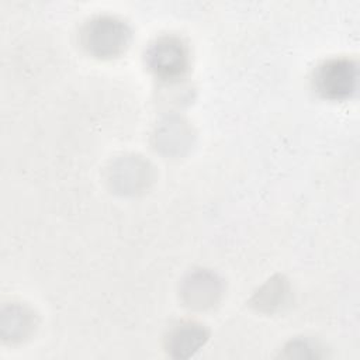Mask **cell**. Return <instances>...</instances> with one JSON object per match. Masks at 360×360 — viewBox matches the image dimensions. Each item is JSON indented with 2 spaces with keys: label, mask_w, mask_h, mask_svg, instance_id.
<instances>
[{
  "label": "cell",
  "mask_w": 360,
  "mask_h": 360,
  "mask_svg": "<svg viewBox=\"0 0 360 360\" xmlns=\"http://www.w3.org/2000/svg\"><path fill=\"white\" fill-rule=\"evenodd\" d=\"M131 39L128 25L111 15L90 20L82 32L83 46L97 58H114L122 53Z\"/></svg>",
  "instance_id": "cell-1"
},
{
  "label": "cell",
  "mask_w": 360,
  "mask_h": 360,
  "mask_svg": "<svg viewBox=\"0 0 360 360\" xmlns=\"http://www.w3.org/2000/svg\"><path fill=\"white\" fill-rule=\"evenodd\" d=\"M357 68L349 59H330L318 66L314 83L321 96L330 100H342L356 90Z\"/></svg>",
  "instance_id": "cell-2"
},
{
  "label": "cell",
  "mask_w": 360,
  "mask_h": 360,
  "mask_svg": "<svg viewBox=\"0 0 360 360\" xmlns=\"http://www.w3.org/2000/svg\"><path fill=\"white\" fill-rule=\"evenodd\" d=\"M204 330L197 325H181L173 335V349L179 356L190 354L194 349H198L204 342Z\"/></svg>",
  "instance_id": "cell-4"
},
{
  "label": "cell",
  "mask_w": 360,
  "mask_h": 360,
  "mask_svg": "<svg viewBox=\"0 0 360 360\" xmlns=\"http://www.w3.org/2000/svg\"><path fill=\"white\" fill-rule=\"evenodd\" d=\"M146 60L156 76L163 79L179 77L188 63L187 46L177 37H162L150 45Z\"/></svg>",
  "instance_id": "cell-3"
},
{
  "label": "cell",
  "mask_w": 360,
  "mask_h": 360,
  "mask_svg": "<svg viewBox=\"0 0 360 360\" xmlns=\"http://www.w3.org/2000/svg\"><path fill=\"white\" fill-rule=\"evenodd\" d=\"M215 281L212 276L205 273L194 274L190 281L187 283L186 294L190 297V302H195L200 307L208 304L215 295Z\"/></svg>",
  "instance_id": "cell-5"
}]
</instances>
